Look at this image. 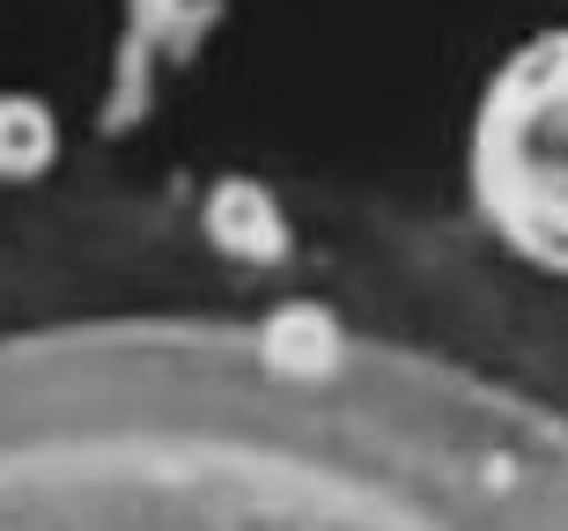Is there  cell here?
<instances>
[{"label": "cell", "mask_w": 568, "mask_h": 531, "mask_svg": "<svg viewBox=\"0 0 568 531\" xmlns=\"http://www.w3.org/2000/svg\"><path fill=\"white\" fill-rule=\"evenodd\" d=\"M503 111V185L517 192V222L568 252V44L561 60L547 52L509 82Z\"/></svg>", "instance_id": "obj_1"}]
</instances>
